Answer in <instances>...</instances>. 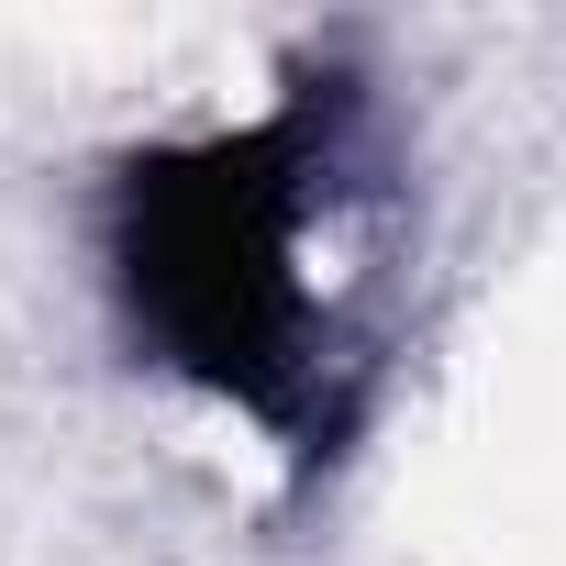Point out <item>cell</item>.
Returning a JSON list of instances; mask_svg holds the SVG:
<instances>
[{
    "label": "cell",
    "mask_w": 566,
    "mask_h": 566,
    "mask_svg": "<svg viewBox=\"0 0 566 566\" xmlns=\"http://www.w3.org/2000/svg\"><path fill=\"white\" fill-rule=\"evenodd\" d=\"M301 156L290 134H244V145H200V156H167L145 189H134V222H123V277H134V312L145 334L233 389V400H290L301 389V345H312V290H301V244H312V211H301Z\"/></svg>",
    "instance_id": "obj_1"
}]
</instances>
